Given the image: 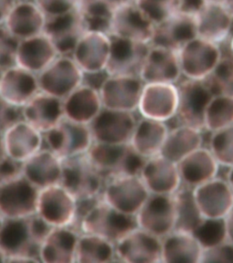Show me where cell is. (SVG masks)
I'll use <instances>...</instances> for the list:
<instances>
[{"label":"cell","mask_w":233,"mask_h":263,"mask_svg":"<svg viewBox=\"0 0 233 263\" xmlns=\"http://www.w3.org/2000/svg\"><path fill=\"white\" fill-rule=\"evenodd\" d=\"M87 154L105 182L114 177L139 175L146 161L131 144L94 142Z\"/></svg>","instance_id":"1"},{"label":"cell","mask_w":233,"mask_h":263,"mask_svg":"<svg viewBox=\"0 0 233 263\" xmlns=\"http://www.w3.org/2000/svg\"><path fill=\"white\" fill-rule=\"evenodd\" d=\"M136 228V216L119 212L101 197L82 218L78 233L97 235L116 244Z\"/></svg>","instance_id":"2"},{"label":"cell","mask_w":233,"mask_h":263,"mask_svg":"<svg viewBox=\"0 0 233 263\" xmlns=\"http://www.w3.org/2000/svg\"><path fill=\"white\" fill-rule=\"evenodd\" d=\"M41 245L33 233L30 217L5 218L0 229V250L7 262H38Z\"/></svg>","instance_id":"3"},{"label":"cell","mask_w":233,"mask_h":263,"mask_svg":"<svg viewBox=\"0 0 233 263\" xmlns=\"http://www.w3.org/2000/svg\"><path fill=\"white\" fill-rule=\"evenodd\" d=\"M60 184L77 200H83L101 196L105 180L86 153L63 160Z\"/></svg>","instance_id":"4"},{"label":"cell","mask_w":233,"mask_h":263,"mask_svg":"<svg viewBox=\"0 0 233 263\" xmlns=\"http://www.w3.org/2000/svg\"><path fill=\"white\" fill-rule=\"evenodd\" d=\"M48 148L62 160L86 154L94 143L90 125L63 118L44 135Z\"/></svg>","instance_id":"5"},{"label":"cell","mask_w":233,"mask_h":263,"mask_svg":"<svg viewBox=\"0 0 233 263\" xmlns=\"http://www.w3.org/2000/svg\"><path fill=\"white\" fill-rule=\"evenodd\" d=\"M104 201L121 213L136 216L151 196L139 175L114 177L105 182Z\"/></svg>","instance_id":"6"},{"label":"cell","mask_w":233,"mask_h":263,"mask_svg":"<svg viewBox=\"0 0 233 263\" xmlns=\"http://www.w3.org/2000/svg\"><path fill=\"white\" fill-rule=\"evenodd\" d=\"M39 189L19 173L0 186V213L5 218H29L37 213Z\"/></svg>","instance_id":"7"},{"label":"cell","mask_w":233,"mask_h":263,"mask_svg":"<svg viewBox=\"0 0 233 263\" xmlns=\"http://www.w3.org/2000/svg\"><path fill=\"white\" fill-rule=\"evenodd\" d=\"M181 73L186 79L203 81L222 58L217 43L197 36L178 51Z\"/></svg>","instance_id":"8"},{"label":"cell","mask_w":233,"mask_h":263,"mask_svg":"<svg viewBox=\"0 0 233 263\" xmlns=\"http://www.w3.org/2000/svg\"><path fill=\"white\" fill-rule=\"evenodd\" d=\"M77 210L78 200L61 184L39 189L36 214L50 226H72Z\"/></svg>","instance_id":"9"},{"label":"cell","mask_w":233,"mask_h":263,"mask_svg":"<svg viewBox=\"0 0 233 263\" xmlns=\"http://www.w3.org/2000/svg\"><path fill=\"white\" fill-rule=\"evenodd\" d=\"M179 106L176 118L185 124L200 131H205V111L213 95L204 81L185 79L177 85Z\"/></svg>","instance_id":"10"},{"label":"cell","mask_w":233,"mask_h":263,"mask_svg":"<svg viewBox=\"0 0 233 263\" xmlns=\"http://www.w3.org/2000/svg\"><path fill=\"white\" fill-rule=\"evenodd\" d=\"M179 91L175 83L150 82L144 84L138 110L143 118L168 122L175 118Z\"/></svg>","instance_id":"11"},{"label":"cell","mask_w":233,"mask_h":263,"mask_svg":"<svg viewBox=\"0 0 233 263\" xmlns=\"http://www.w3.org/2000/svg\"><path fill=\"white\" fill-rule=\"evenodd\" d=\"M137 122L133 111L103 107L89 125L96 143L123 144H130Z\"/></svg>","instance_id":"12"},{"label":"cell","mask_w":233,"mask_h":263,"mask_svg":"<svg viewBox=\"0 0 233 263\" xmlns=\"http://www.w3.org/2000/svg\"><path fill=\"white\" fill-rule=\"evenodd\" d=\"M138 227L162 238L175 230L176 204L173 195L151 194L136 215Z\"/></svg>","instance_id":"13"},{"label":"cell","mask_w":233,"mask_h":263,"mask_svg":"<svg viewBox=\"0 0 233 263\" xmlns=\"http://www.w3.org/2000/svg\"><path fill=\"white\" fill-rule=\"evenodd\" d=\"M37 78L41 91L63 100L81 85L83 71L71 56H57Z\"/></svg>","instance_id":"14"},{"label":"cell","mask_w":233,"mask_h":263,"mask_svg":"<svg viewBox=\"0 0 233 263\" xmlns=\"http://www.w3.org/2000/svg\"><path fill=\"white\" fill-rule=\"evenodd\" d=\"M111 36V48L106 70L111 76L139 77L151 45L128 39Z\"/></svg>","instance_id":"15"},{"label":"cell","mask_w":233,"mask_h":263,"mask_svg":"<svg viewBox=\"0 0 233 263\" xmlns=\"http://www.w3.org/2000/svg\"><path fill=\"white\" fill-rule=\"evenodd\" d=\"M155 25L144 14L134 0H126L111 17L110 35L150 44Z\"/></svg>","instance_id":"16"},{"label":"cell","mask_w":233,"mask_h":263,"mask_svg":"<svg viewBox=\"0 0 233 263\" xmlns=\"http://www.w3.org/2000/svg\"><path fill=\"white\" fill-rule=\"evenodd\" d=\"M161 249V238L139 227L115 244L116 258L124 262H160Z\"/></svg>","instance_id":"17"},{"label":"cell","mask_w":233,"mask_h":263,"mask_svg":"<svg viewBox=\"0 0 233 263\" xmlns=\"http://www.w3.org/2000/svg\"><path fill=\"white\" fill-rule=\"evenodd\" d=\"M144 84L138 76H110L99 90L103 107L135 112Z\"/></svg>","instance_id":"18"},{"label":"cell","mask_w":233,"mask_h":263,"mask_svg":"<svg viewBox=\"0 0 233 263\" xmlns=\"http://www.w3.org/2000/svg\"><path fill=\"white\" fill-rule=\"evenodd\" d=\"M193 195L205 219H223L233 209L232 189L218 177L193 189Z\"/></svg>","instance_id":"19"},{"label":"cell","mask_w":233,"mask_h":263,"mask_svg":"<svg viewBox=\"0 0 233 263\" xmlns=\"http://www.w3.org/2000/svg\"><path fill=\"white\" fill-rule=\"evenodd\" d=\"M87 31L86 23L78 10L48 17L44 29L59 56H71L78 41Z\"/></svg>","instance_id":"20"},{"label":"cell","mask_w":233,"mask_h":263,"mask_svg":"<svg viewBox=\"0 0 233 263\" xmlns=\"http://www.w3.org/2000/svg\"><path fill=\"white\" fill-rule=\"evenodd\" d=\"M139 177L151 194L173 195L181 186L178 164L160 154L146 159Z\"/></svg>","instance_id":"21"},{"label":"cell","mask_w":233,"mask_h":263,"mask_svg":"<svg viewBox=\"0 0 233 263\" xmlns=\"http://www.w3.org/2000/svg\"><path fill=\"white\" fill-rule=\"evenodd\" d=\"M111 36L88 30L78 41L71 57L83 72L106 70L111 54Z\"/></svg>","instance_id":"22"},{"label":"cell","mask_w":233,"mask_h":263,"mask_svg":"<svg viewBox=\"0 0 233 263\" xmlns=\"http://www.w3.org/2000/svg\"><path fill=\"white\" fill-rule=\"evenodd\" d=\"M39 91L37 74L17 65L3 70L0 79V96L9 104L21 109Z\"/></svg>","instance_id":"23"},{"label":"cell","mask_w":233,"mask_h":263,"mask_svg":"<svg viewBox=\"0 0 233 263\" xmlns=\"http://www.w3.org/2000/svg\"><path fill=\"white\" fill-rule=\"evenodd\" d=\"M197 36L196 17L176 12L156 25L150 45L179 51Z\"/></svg>","instance_id":"24"},{"label":"cell","mask_w":233,"mask_h":263,"mask_svg":"<svg viewBox=\"0 0 233 263\" xmlns=\"http://www.w3.org/2000/svg\"><path fill=\"white\" fill-rule=\"evenodd\" d=\"M5 147L9 159L21 164L42 149L43 134L25 120H19L3 132Z\"/></svg>","instance_id":"25"},{"label":"cell","mask_w":233,"mask_h":263,"mask_svg":"<svg viewBox=\"0 0 233 263\" xmlns=\"http://www.w3.org/2000/svg\"><path fill=\"white\" fill-rule=\"evenodd\" d=\"M20 173L38 189L60 184L63 160L49 148H42L20 164Z\"/></svg>","instance_id":"26"},{"label":"cell","mask_w":233,"mask_h":263,"mask_svg":"<svg viewBox=\"0 0 233 263\" xmlns=\"http://www.w3.org/2000/svg\"><path fill=\"white\" fill-rule=\"evenodd\" d=\"M47 16L34 0L16 1L8 14L4 27L18 41L44 32Z\"/></svg>","instance_id":"27"},{"label":"cell","mask_w":233,"mask_h":263,"mask_svg":"<svg viewBox=\"0 0 233 263\" xmlns=\"http://www.w3.org/2000/svg\"><path fill=\"white\" fill-rule=\"evenodd\" d=\"M199 37L220 44L229 37L233 27V15L224 2L208 1L196 16Z\"/></svg>","instance_id":"28"},{"label":"cell","mask_w":233,"mask_h":263,"mask_svg":"<svg viewBox=\"0 0 233 263\" xmlns=\"http://www.w3.org/2000/svg\"><path fill=\"white\" fill-rule=\"evenodd\" d=\"M57 56L59 55L53 42L43 32L19 41L16 49V65L38 75Z\"/></svg>","instance_id":"29"},{"label":"cell","mask_w":233,"mask_h":263,"mask_svg":"<svg viewBox=\"0 0 233 263\" xmlns=\"http://www.w3.org/2000/svg\"><path fill=\"white\" fill-rule=\"evenodd\" d=\"M181 76L178 51L151 46L139 75L145 83H177Z\"/></svg>","instance_id":"30"},{"label":"cell","mask_w":233,"mask_h":263,"mask_svg":"<svg viewBox=\"0 0 233 263\" xmlns=\"http://www.w3.org/2000/svg\"><path fill=\"white\" fill-rule=\"evenodd\" d=\"M22 118L45 135L64 118L63 101L39 91L21 108Z\"/></svg>","instance_id":"31"},{"label":"cell","mask_w":233,"mask_h":263,"mask_svg":"<svg viewBox=\"0 0 233 263\" xmlns=\"http://www.w3.org/2000/svg\"><path fill=\"white\" fill-rule=\"evenodd\" d=\"M220 166L209 148L201 146L178 163L181 185L195 189L217 177Z\"/></svg>","instance_id":"32"},{"label":"cell","mask_w":233,"mask_h":263,"mask_svg":"<svg viewBox=\"0 0 233 263\" xmlns=\"http://www.w3.org/2000/svg\"><path fill=\"white\" fill-rule=\"evenodd\" d=\"M79 233L70 227H57L50 230L39 251V259L46 263L76 262Z\"/></svg>","instance_id":"33"},{"label":"cell","mask_w":233,"mask_h":263,"mask_svg":"<svg viewBox=\"0 0 233 263\" xmlns=\"http://www.w3.org/2000/svg\"><path fill=\"white\" fill-rule=\"evenodd\" d=\"M161 239V262H201L204 249L193 232L174 230Z\"/></svg>","instance_id":"34"},{"label":"cell","mask_w":233,"mask_h":263,"mask_svg":"<svg viewBox=\"0 0 233 263\" xmlns=\"http://www.w3.org/2000/svg\"><path fill=\"white\" fill-rule=\"evenodd\" d=\"M62 101L64 117L84 124H90L103 108L99 91L84 84Z\"/></svg>","instance_id":"35"},{"label":"cell","mask_w":233,"mask_h":263,"mask_svg":"<svg viewBox=\"0 0 233 263\" xmlns=\"http://www.w3.org/2000/svg\"><path fill=\"white\" fill-rule=\"evenodd\" d=\"M168 131L164 122L142 117L137 122L130 144L136 152L147 159L160 155Z\"/></svg>","instance_id":"36"},{"label":"cell","mask_w":233,"mask_h":263,"mask_svg":"<svg viewBox=\"0 0 233 263\" xmlns=\"http://www.w3.org/2000/svg\"><path fill=\"white\" fill-rule=\"evenodd\" d=\"M202 132L180 124L168 131L160 155L178 164L190 153L202 146Z\"/></svg>","instance_id":"37"},{"label":"cell","mask_w":233,"mask_h":263,"mask_svg":"<svg viewBox=\"0 0 233 263\" xmlns=\"http://www.w3.org/2000/svg\"><path fill=\"white\" fill-rule=\"evenodd\" d=\"M126 0H78V10L90 31L110 35L111 17L115 10Z\"/></svg>","instance_id":"38"},{"label":"cell","mask_w":233,"mask_h":263,"mask_svg":"<svg viewBox=\"0 0 233 263\" xmlns=\"http://www.w3.org/2000/svg\"><path fill=\"white\" fill-rule=\"evenodd\" d=\"M115 258L114 243L97 235L79 234L76 251V262H110L114 260Z\"/></svg>","instance_id":"39"},{"label":"cell","mask_w":233,"mask_h":263,"mask_svg":"<svg viewBox=\"0 0 233 263\" xmlns=\"http://www.w3.org/2000/svg\"><path fill=\"white\" fill-rule=\"evenodd\" d=\"M177 211V222L175 230L194 232L201 226L205 218L197 205L193 189L181 185L173 194Z\"/></svg>","instance_id":"40"},{"label":"cell","mask_w":233,"mask_h":263,"mask_svg":"<svg viewBox=\"0 0 233 263\" xmlns=\"http://www.w3.org/2000/svg\"><path fill=\"white\" fill-rule=\"evenodd\" d=\"M205 131L210 133L233 125V95H214L205 111Z\"/></svg>","instance_id":"41"},{"label":"cell","mask_w":233,"mask_h":263,"mask_svg":"<svg viewBox=\"0 0 233 263\" xmlns=\"http://www.w3.org/2000/svg\"><path fill=\"white\" fill-rule=\"evenodd\" d=\"M210 92L214 95H233V57H222L221 61L203 80Z\"/></svg>","instance_id":"42"},{"label":"cell","mask_w":233,"mask_h":263,"mask_svg":"<svg viewBox=\"0 0 233 263\" xmlns=\"http://www.w3.org/2000/svg\"><path fill=\"white\" fill-rule=\"evenodd\" d=\"M211 134L209 149L221 166L229 168L233 165V125Z\"/></svg>","instance_id":"43"},{"label":"cell","mask_w":233,"mask_h":263,"mask_svg":"<svg viewBox=\"0 0 233 263\" xmlns=\"http://www.w3.org/2000/svg\"><path fill=\"white\" fill-rule=\"evenodd\" d=\"M193 234L201 242L203 249L216 246L228 240L223 219H204Z\"/></svg>","instance_id":"44"},{"label":"cell","mask_w":233,"mask_h":263,"mask_svg":"<svg viewBox=\"0 0 233 263\" xmlns=\"http://www.w3.org/2000/svg\"><path fill=\"white\" fill-rule=\"evenodd\" d=\"M153 24H160L177 12L176 0H134Z\"/></svg>","instance_id":"45"},{"label":"cell","mask_w":233,"mask_h":263,"mask_svg":"<svg viewBox=\"0 0 233 263\" xmlns=\"http://www.w3.org/2000/svg\"><path fill=\"white\" fill-rule=\"evenodd\" d=\"M18 43L19 41L8 32L4 26L0 27V68L3 70L16 65Z\"/></svg>","instance_id":"46"},{"label":"cell","mask_w":233,"mask_h":263,"mask_svg":"<svg viewBox=\"0 0 233 263\" xmlns=\"http://www.w3.org/2000/svg\"><path fill=\"white\" fill-rule=\"evenodd\" d=\"M47 18L61 16L77 10L78 0H34Z\"/></svg>","instance_id":"47"},{"label":"cell","mask_w":233,"mask_h":263,"mask_svg":"<svg viewBox=\"0 0 233 263\" xmlns=\"http://www.w3.org/2000/svg\"><path fill=\"white\" fill-rule=\"evenodd\" d=\"M201 262H233V243L227 240L204 249Z\"/></svg>","instance_id":"48"},{"label":"cell","mask_w":233,"mask_h":263,"mask_svg":"<svg viewBox=\"0 0 233 263\" xmlns=\"http://www.w3.org/2000/svg\"><path fill=\"white\" fill-rule=\"evenodd\" d=\"M22 119L20 108L9 104L0 96V131L4 132L13 123Z\"/></svg>","instance_id":"49"},{"label":"cell","mask_w":233,"mask_h":263,"mask_svg":"<svg viewBox=\"0 0 233 263\" xmlns=\"http://www.w3.org/2000/svg\"><path fill=\"white\" fill-rule=\"evenodd\" d=\"M208 1L209 0H176L177 12L196 17Z\"/></svg>","instance_id":"50"},{"label":"cell","mask_w":233,"mask_h":263,"mask_svg":"<svg viewBox=\"0 0 233 263\" xmlns=\"http://www.w3.org/2000/svg\"><path fill=\"white\" fill-rule=\"evenodd\" d=\"M111 75L108 73L106 70L101 71H95V72H83V80L82 84L87 86L91 87L95 90H100L104 82Z\"/></svg>","instance_id":"51"},{"label":"cell","mask_w":233,"mask_h":263,"mask_svg":"<svg viewBox=\"0 0 233 263\" xmlns=\"http://www.w3.org/2000/svg\"><path fill=\"white\" fill-rule=\"evenodd\" d=\"M19 173L20 164L9 158L0 161V186L3 185L6 181L18 175Z\"/></svg>","instance_id":"52"},{"label":"cell","mask_w":233,"mask_h":263,"mask_svg":"<svg viewBox=\"0 0 233 263\" xmlns=\"http://www.w3.org/2000/svg\"><path fill=\"white\" fill-rule=\"evenodd\" d=\"M16 0H0V27L4 26L5 21Z\"/></svg>","instance_id":"53"},{"label":"cell","mask_w":233,"mask_h":263,"mask_svg":"<svg viewBox=\"0 0 233 263\" xmlns=\"http://www.w3.org/2000/svg\"><path fill=\"white\" fill-rule=\"evenodd\" d=\"M224 224H225L227 238L229 241L233 243V209L224 218Z\"/></svg>","instance_id":"54"},{"label":"cell","mask_w":233,"mask_h":263,"mask_svg":"<svg viewBox=\"0 0 233 263\" xmlns=\"http://www.w3.org/2000/svg\"><path fill=\"white\" fill-rule=\"evenodd\" d=\"M8 158L6 147H5L4 134L0 131V161L4 160Z\"/></svg>","instance_id":"55"},{"label":"cell","mask_w":233,"mask_h":263,"mask_svg":"<svg viewBox=\"0 0 233 263\" xmlns=\"http://www.w3.org/2000/svg\"><path fill=\"white\" fill-rule=\"evenodd\" d=\"M226 180L229 183V186L231 187L233 191V165L229 167V171L227 174V179Z\"/></svg>","instance_id":"56"},{"label":"cell","mask_w":233,"mask_h":263,"mask_svg":"<svg viewBox=\"0 0 233 263\" xmlns=\"http://www.w3.org/2000/svg\"><path fill=\"white\" fill-rule=\"evenodd\" d=\"M224 3L227 5V7L229 8V10L231 11L233 15V0H225Z\"/></svg>","instance_id":"57"},{"label":"cell","mask_w":233,"mask_h":263,"mask_svg":"<svg viewBox=\"0 0 233 263\" xmlns=\"http://www.w3.org/2000/svg\"><path fill=\"white\" fill-rule=\"evenodd\" d=\"M0 262H7V256L0 250Z\"/></svg>","instance_id":"58"},{"label":"cell","mask_w":233,"mask_h":263,"mask_svg":"<svg viewBox=\"0 0 233 263\" xmlns=\"http://www.w3.org/2000/svg\"><path fill=\"white\" fill-rule=\"evenodd\" d=\"M5 221V218L1 215V213H0V229H1V227H2V225H3V223H4Z\"/></svg>","instance_id":"59"},{"label":"cell","mask_w":233,"mask_h":263,"mask_svg":"<svg viewBox=\"0 0 233 263\" xmlns=\"http://www.w3.org/2000/svg\"><path fill=\"white\" fill-rule=\"evenodd\" d=\"M230 51H231V55L233 57V37L231 39V41H230Z\"/></svg>","instance_id":"60"},{"label":"cell","mask_w":233,"mask_h":263,"mask_svg":"<svg viewBox=\"0 0 233 263\" xmlns=\"http://www.w3.org/2000/svg\"><path fill=\"white\" fill-rule=\"evenodd\" d=\"M3 69L2 68H0V79H1V76H2V74H3Z\"/></svg>","instance_id":"61"},{"label":"cell","mask_w":233,"mask_h":263,"mask_svg":"<svg viewBox=\"0 0 233 263\" xmlns=\"http://www.w3.org/2000/svg\"><path fill=\"white\" fill-rule=\"evenodd\" d=\"M209 1H219V2H224L225 0H209Z\"/></svg>","instance_id":"62"},{"label":"cell","mask_w":233,"mask_h":263,"mask_svg":"<svg viewBox=\"0 0 233 263\" xmlns=\"http://www.w3.org/2000/svg\"><path fill=\"white\" fill-rule=\"evenodd\" d=\"M16 1H22V0H16Z\"/></svg>","instance_id":"63"}]
</instances>
